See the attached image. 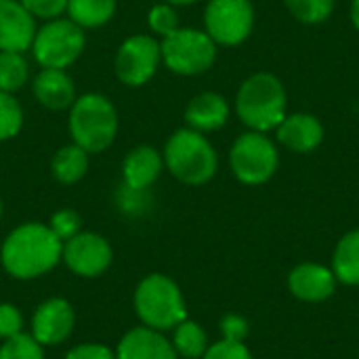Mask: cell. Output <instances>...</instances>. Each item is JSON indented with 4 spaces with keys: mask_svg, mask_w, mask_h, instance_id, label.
<instances>
[{
    "mask_svg": "<svg viewBox=\"0 0 359 359\" xmlns=\"http://www.w3.org/2000/svg\"><path fill=\"white\" fill-rule=\"evenodd\" d=\"M63 242L53 233L48 223H23L2 242L0 261L4 271L15 280H36L61 263Z\"/></svg>",
    "mask_w": 359,
    "mask_h": 359,
    "instance_id": "1",
    "label": "cell"
},
{
    "mask_svg": "<svg viewBox=\"0 0 359 359\" xmlns=\"http://www.w3.org/2000/svg\"><path fill=\"white\" fill-rule=\"evenodd\" d=\"M236 111L250 130H276L286 118V90L282 80L269 72L246 78L236 95Z\"/></svg>",
    "mask_w": 359,
    "mask_h": 359,
    "instance_id": "2",
    "label": "cell"
},
{
    "mask_svg": "<svg viewBox=\"0 0 359 359\" xmlns=\"http://www.w3.org/2000/svg\"><path fill=\"white\" fill-rule=\"evenodd\" d=\"M164 166L185 185L208 183L219 168V156L212 143L194 128H179L164 145Z\"/></svg>",
    "mask_w": 359,
    "mask_h": 359,
    "instance_id": "3",
    "label": "cell"
},
{
    "mask_svg": "<svg viewBox=\"0 0 359 359\" xmlns=\"http://www.w3.org/2000/svg\"><path fill=\"white\" fill-rule=\"evenodd\" d=\"M133 305L141 326L168 332L187 320V305L179 284L164 273L145 276L133 297Z\"/></svg>",
    "mask_w": 359,
    "mask_h": 359,
    "instance_id": "4",
    "label": "cell"
},
{
    "mask_svg": "<svg viewBox=\"0 0 359 359\" xmlns=\"http://www.w3.org/2000/svg\"><path fill=\"white\" fill-rule=\"evenodd\" d=\"M69 135L86 154L105 151L118 135V111L114 103L99 95L86 93L69 107Z\"/></svg>",
    "mask_w": 359,
    "mask_h": 359,
    "instance_id": "5",
    "label": "cell"
},
{
    "mask_svg": "<svg viewBox=\"0 0 359 359\" xmlns=\"http://www.w3.org/2000/svg\"><path fill=\"white\" fill-rule=\"evenodd\" d=\"M164 65L179 76H198L212 67L217 42L202 29L177 27L160 42Z\"/></svg>",
    "mask_w": 359,
    "mask_h": 359,
    "instance_id": "6",
    "label": "cell"
},
{
    "mask_svg": "<svg viewBox=\"0 0 359 359\" xmlns=\"http://www.w3.org/2000/svg\"><path fill=\"white\" fill-rule=\"evenodd\" d=\"M229 166L240 183L263 185L278 172V145L267 137V133L248 130L233 141L229 151Z\"/></svg>",
    "mask_w": 359,
    "mask_h": 359,
    "instance_id": "7",
    "label": "cell"
},
{
    "mask_svg": "<svg viewBox=\"0 0 359 359\" xmlns=\"http://www.w3.org/2000/svg\"><path fill=\"white\" fill-rule=\"evenodd\" d=\"M84 29L72 19H50L36 29L32 53L44 69H65L84 50Z\"/></svg>",
    "mask_w": 359,
    "mask_h": 359,
    "instance_id": "8",
    "label": "cell"
},
{
    "mask_svg": "<svg viewBox=\"0 0 359 359\" xmlns=\"http://www.w3.org/2000/svg\"><path fill=\"white\" fill-rule=\"evenodd\" d=\"M204 32L223 46L242 44L255 27L250 0H210L204 11Z\"/></svg>",
    "mask_w": 359,
    "mask_h": 359,
    "instance_id": "9",
    "label": "cell"
},
{
    "mask_svg": "<svg viewBox=\"0 0 359 359\" xmlns=\"http://www.w3.org/2000/svg\"><path fill=\"white\" fill-rule=\"evenodd\" d=\"M162 61L160 42L151 36L137 34L122 42L116 55V76L126 86H143L154 78Z\"/></svg>",
    "mask_w": 359,
    "mask_h": 359,
    "instance_id": "10",
    "label": "cell"
},
{
    "mask_svg": "<svg viewBox=\"0 0 359 359\" xmlns=\"http://www.w3.org/2000/svg\"><path fill=\"white\" fill-rule=\"evenodd\" d=\"M111 261V244L95 231H80L72 240L63 242L61 263H65L67 269L80 278H99L109 269Z\"/></svg>",
    "mask_w": 359,
    "mask_h": 359,
    "instance_id": "11",
    "label": "cell"
},
{
    "mask_svg": "<svg viewBox=\"0 0 359 359\" xmlns=\"http://www.w3.org/2000/svg\"><path fill=\"white\" fill-rule=\"evenodd\" d=\"M76 326V311L69 301L61 297L46 299L32 316V337L42 347H57L65 343Z\"/></svg>",
    "mask_w": 359,
    "mask_h": 359,
    "instance_id": "12",
    "label": "cell"
},
{
    "mask_svg": "<svg viewBox=\"0 0 359 359\" xmlns=\"http://www.w3.org/2000/svg\"><path fill=\"white\" fill-rule=\"evenodd\" d=\"M337 278L330 267L322 263H301L288 273V290L303 303L328 301L337 290Z\"/></svg>",
    "mask_w": 359,
    "mask_h": 359,
    "instance_id": "13",
    "label": "cell"
},
{
    "mask_svg": "<svg viewBox=\"0 0 359 359\" xmlns=\"http://www.w3.org/2000/svg\"><path fill=\"white\" fill-rule=\"evenodd\" d=\"M36 29V17L19 0H0V50L32 48Z\"/></svg>",
    "mask_w": 359,
    "mask_h": 359,
    "instance_id": "14",
    "label": "cell"
},
{
    "mask_svg": "<svg viewBox=\"0 0 359 359\" xmlns=\"http://www.w3.org/2000/svg\"><path fill=\"white\" fill-rule=\"evenodd\" d=\"M116 359H179V355L164 332L137 326L120 339Z\"/></svg>",
    "mask_w": 359,
    "mask_h": 359,
    "instance_id": "15",
    "label": "cell"
},
{
    "mask_svg": "<svg viewBox=\"0 0 359 359\" xmlns=\"http://www.w3.org/2000/svg\"><path fill=\"white\" fill-rule=\"evenodd\" d=\"M278 141L297 154H309L318 149L324 141V126L313 114H286V118L276 128Z\"/></svg>",
    "mask_w": 359,
    "mask_h": 359,
    "instance_id": "16",
    "label": "cell"
},
{
    "mask_svg": "<svg viewBox=\"0 0 359 359\" xmlns=\"http://www.w3.org/2000/svg\"><path fill=\"white\" fill-rule=\"evenodd\" d=\"M164 168L162 154L151 145H139L130 149L122 162V177L124 185L133 191L149 189Z\"/></svg>",
    "mask_w": 359,
    "mask_h": 359,
    "instance_id": "17",
    "label": "cell"
},
{
    "mask_svg": "<svg viewBox=\"0 0 359 359\" xmlns=\"http://www.w3.org/2000/svg\"><path fill=\"white\" fill-rule=\"evenodd\" d=\"M36 101L53 111L69 109L76 101V84L65 69H44L34 78L32 84Z\"/></svg>",
    "mask_w": 359,
    "mask_h": 359,
    "instance_id": "18",
    "label": "cell"
},
{
    "mask_svg": "<svg viewBox=\"0 0 359 359\" xmlns=\"http://www.w3.org/2000/svg\"><path fill=\"white\" fill-rule=\"evenodd\" d=\"M229 120V103L219 93H200L185 107L187 128L198 133H212Z\"/></svg>",
    "mask_w": 359,
    "mask_h": 359,
    "instance_id": "19",
    "label": "cell"
},
{
    "mask_svg": "<svg viewBox=\"0 0 359 359\" xmlns=\"http://www.w3.org/2000/svg\"><path fill=\"white\" fill-rule=\"evenodd\" d=\"M332 273L345 286H359V229L345 233L332 255Z\"/></svg>",
    "mask_w": 359,
    "mask_h": 359,
    "instance_id": "20",
    "label": "cell"
},
{
    "mask_svg": "<svg viewBox=\"0 0 359 359\" xmlns=\"http://www.w3.org/2000/svg\"><path fill=\"white\" fill-rule=\"evenodd\" d=\"M50 170L53 177L61 183V185H74L78 183L86 170H88V154L78 147L76 143L72 145H63L61 149H57V154L50 160Z\"/></svg>",
    "mask_w": 359,
    "mask_h": 359,
    "instance_id": "21",
    "label": "cell"
},
{
    "mask_svg": "<svg viewBox=\"0 0 359 359\" xmlns=\"http://www.w3.org/2000/svg\"><path fill=\"white\" fill-rule=\"evenodd\" d=\"M67 19L82 29L101 27L111 21L116 13V0H67Z\"/></svg>",
    "mask_w": 359,
    "mask_h": 359,
    "instance_id": "22",
    "label": "cell"
},
{
    "mask_svg": "<svg viewBox=\"0 0 359 359\" xmlns=\"http://www.w3.org/2000/svg\"><path fill=\"white\" fill-rule=\"evenodd\" d=\"M172 347L179 358L202 359L208 349V334L206 330L191 320H183L179 326L172 328Z\"/></svg>",
    "mask_w": 359,
    "mask_h": 359,
    "instance_id": "23",
    "label": "cell"
},
{
    "mask_svg": "<svg viewBox=\"0 0 359 359\" xmlns=\"http://www.w3.org/2000/svg\"><path fill=\"white\" fill-rule=\"evenodd\" d=\"M27 78H29V67L27 61L23 59V53L0 50V90L13 95L19 88H23Z\"/></svg>",
    "mask_w": 359,
    "mask_h": 359,
    "instance_id": "24",
    "label": "cell"
},
{
    "mask_svg": "<svg viewBox=\"0 0 359 359\" xmlns=\"http://www.w3.org/2000/svg\"><path fill=\"white\" fill-rule=\"evenodd\" d=\"M284 4L297 21L307 25L324 23L334 11V0H284Z\"/></svg>",
    "mask_w": 359,
    "mask_h": 359,
    "instance_id": "25",
    "label": "cell"
},
{
    "mask_svg": "<svg viewBox=\"0 0 359 359\" xmlns=\"http://www.w3.org/2000/svg\"><path fill=\"white\" fill-rule=\"evenodd\" d=\"M23 126V109L19 101L11 95L0 90V141H8L19 135Z\"/></svg>",
    "mask_w": 359,
    "mask_h": 359,
    "instance_id": "26",
    "label": "cell"
},
{
    "mask_svg": "<svg viewBox=\"0 0 359 359\" xmlns=\"http://www.w3.org/2000/svg\"><path fill=\"white\" fill-rule=\"evenodd\" d=\"M0 359H44V347L27 332L2 341Z\"/></svg>",
    "mask_w": 359,
    "mask_h": 359,
    "instance_id": "27",
    "label": "cell"
},
{
    "mask_svg": "<svg viewBox=\"0 0 359 359\" xmlns=\"http://www.w3.org/2000/svg\"><path fill=\"white\" fill-rule=\"evenodd\" d=\"M48 227L61 242H67L82 231V217L72 208H61L50 217Z\"/></svg>",
    "mask_w": 359,
    "mask_h": 359,
    "instance_id": "28",
    "label": "cell"
},
{
    "mask_svg": "<svg viewBox=\"0 0 359 359\" xmlns=\"http://www.w3.org/2000/svg\"><path fill=\"white\" fill-rule=\"evenodd\" d=\"M147 23L151 27L154 34H160L162 38L172 34L179 27V15L172 8V4L164 2V4H156L149 15H147Z\"/></svg>",
    "mask_w": 359,
    "mask_h": 359,
    "instance_id": "29",
    "label": "cell"
},
{
    "mask_svg": "<svg viewBox=\"0 0 359 359\" xmlns=\"http://www.w3.org/2000/svg\"><path fill=\"white\" fill-rule=\"evenodd\" d=\"M202 359H255L250 349L244 343H236V341H217L212 345H208L206 353Z\"/></svg>",
    "mask_w": 359,
    "mask_h": 359,
    "instance_id": "30",
    "label": "cell"
},
{
    "mask_svg": "<svg viewBox=\"0 0 359 359\" xmlns=\"http://www.w3.org/2000/svg\"><path fill=\"white\" fill-rule=\"evenodd\" d=\"M23 332L21 309L13 303H0V341L13 339Z\"/></svg>",
    "mask_w": 359,
    "mask_h": 359,
    "instance_id": "31",
    "label": "cell"
},
{
    "mask_svg": "<svg viewBox=\"0 0 359 359\" xmlns=\"http://www.w3.org/2000/svg\"><path fill=\"white\" fill-rule=\"evenodd\" d=\"M34 17L38 19H57L65 13L67 0H19Z\"/></svg>",
    "mask_w": 359,
    "mask_h": 359,
    "instance_id": "32",
    "label": "cell"
},
{
    "mask_svg": "<svg viewBox=\"0 0 359 359\" xmlns=\"http://www.w3.org/2000/svg\"><path fill=\"white\" fill-rule=\"evenodd\" d=\"M221 334L225 341H236V343H244L248 337V322L238 316V313H227L221 318Z\"/></svg>",
    "mask_w": 359,
    "mask_h": 359,
    "instance_id": "33",
    "label": "cell"
},
{
    "mask_svg": "<svg viewBox=\"0 0 359 359\" xmlns=\"http://www.w3.org/2000/svg\"><path fill=\"white\" fill-rule=\"evenodd\" d=\"M65 359H116V349L101 343H82L72 347Z\"/></svg>",
    "mask_w": 359,
    "mask_h": 359,
    "instance_id": "34",
    "label": "cell"
},
{
    "mask_svg": "<svg viewBox=\"0 0 359 359\" xmlns=\"http://www.w3.org/2000/svg\"><path fill=\"white\" fill-rule=\"evenodd\" d=\"M351 21L355 25V29H359V0L351 2Z\"/></svg>",
    "mask_w": 359,
    "mask_h": 359,
    "instance_id": "35",
    "label": "cell"
},
{
    "mask_svg": "<svg viewBox=\"0 0 359 359\" xmlns=\"http://www.w3.org/2000/svg\"><path fill=\"white\" fill-rule=\"evenodd\" d=\"M168 4H172V6H185V4H194V2H198V0H166Z\"/></svg>",
    "mask_w": 359,
    "mask_h": 359,
    "instance_id": "36",
    "label": "cell"
},
{
    "mask_svg": "<svg viewBox=\"0 0 359 359\" xmlns=\"http://www.w3.org/2000/svg\"><path fill=\"white\" fill-rule=\"evenodd\" d=\"M2 212H4V206H2V200H0V219H2Z\"/></svg>",
    "mask_w": 359,
    "mask_h": 359,
    "instance_id": "37",
    "label": "cell"
}]
</instances>
